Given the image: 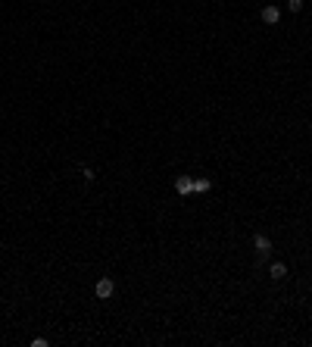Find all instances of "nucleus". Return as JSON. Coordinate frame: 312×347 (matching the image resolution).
I'll return each instance as SVG.
<instances>
[{"mask_svg":"<svg viewBox=\"0 0 312 347\" xmlns=\"http://www.w3.org/2000/svg\"><path fill=\"white\" fill-rule=\"evenodd\" d=\"M94 294H97V300H109V297H113V294H116V282H113V278H109V275H103V278H100V282H97Z\"/></svg>","mask_w":312,"mask_h":347,"instance_id":"1","label":"nucleus"},{"mask_svg":"<svg viewBox=\"0 0 312 347\" xmlns=\"http://www.w3.org/2000/svg\"><path fill=\"white\" fill-rule=\"evenodd\" d=\"M209 188H213V182H209V179H193V191H197V194H206Z\"/></svg>","mask_w":312,"mask_h":347,"instance_id":"6","label":"nucleus"},{"mask_svg":"<svg viewBox=\"0 0 312 347\" xmlns=\"http://www.w3.org/2000/svg\"><path fill=\"white\" fill-rule=\"evenodd\" d=\"M268 275H272L275 282H284V278H288V266H284V263H272V266H268Z\"/></svg>","mask_w":312,"mask_h":347,"instance_id":"5","label":"nucleus"},{"mask_svg":"<svg viewBox=\"0 0 312 347\" xmlns=\"http://www.w3.org/2000/svg\"><path fill=\"white\" fill-rule=\"evenodd\" d=\"M288 10L290 13H300L303 10V0H288Z\"/></svg>","mask_w":312,"mask_h":347,"instance_id":"7","label":"nucleus"},{"mask_svg":"<svg viewBox=\"0 0 312 347\" xmlns=\"http://www.w3.org/2000/svg\"><path fill=\"white\" fill-rule=\"evenodd\" d=\"M253 250H256V260H265L268 253H272V241H268L265 235H256V238H253Z\"/></svg>","mask_w":312,"mask_h":347,"instance_id":"2","label":"nucleus"},{"mask_svg":"<svg viewBox=\"0 0 312 347\" xmlns=\"http://www.w3.org/2000/svg\"><path fill=\"white\" fill-rule=\"evenodd\" d=\"M278 19H281V10H278V6H265L263 10V22L265 25H278Z\"/></svg>","mask_w":312,"mask_h":347,"instance_id":"4","label":"nucleus"},{"mask_svg":"<svg viewBox=\"0 0 312 347\" xmlns=\"http://www.w3.org/2000/svg\"><path fill=\"white\" fill-rule=\"evenodd\" d=\"M175 191H178L181 197L184 194H193V179L191 175H178V179H175Z\"/></svg>","mask_w":312,"mask_h":347,"instance_id":"3","label":"nucleus"}]
</instances>
